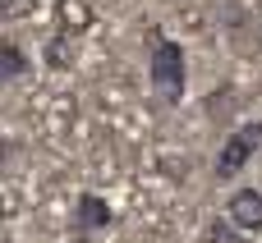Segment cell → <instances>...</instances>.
I'll return each instance as SVG.
<instances>
[{
  "mask_svg": "<svg viewBox=\"0 0 262 243\" xmlns=\"http://www.w3.org/2000/svg\"><path fill=\"white\" fill-rule=\"evenodd\" d=\"M23 74H28L23 46H18V41H0V87H5V83H18Z\"/></svg>",
  "mask_w": 262,
  "mask_h": 243,
  "instance_id": "5b68a950",
  "label": "cell"
},
{
  "mask_svg": "<svg viewBox=\"0 0 262 243\" xmlns=\"http://www.w3.org/2000/svg\"><path fill=\"white\" fill-rule=\"evenodd\" d=\"M239 234H258L262 230V193L258 188H235L226 198V211H221Z\"/></svg>",
  "mask_w": 262,
  "mask_h": 243,
  "instance_id": "3957f363",
  "label": "cell"
},
{
  "mask_svg": "<svg viewBox=\"0 0 262 243\" xmlns=\"http://www.w3.org/2000/svg\"><path fill=\"white\" fill-rule=\"evenodd\" d=\"M115 216H111V202L101 198V193H83L78 202H74V216H69V225L78 230V234H97V230H106Z\"/></svg>",
  "mask_w": 262,
  "mask_h": 243,
  "instance_id": "277c9868",
  "label": "cell"
},
{
  "mask_svg": "<svg viewBox=\"0 0 262 243\" xmlns=\"http://www.w3.org/2000/svg\"><path fill=\"white\" fill-rule=\"evenodd\" d=\"M203 239H207V243H244V234H239V230H235L226 216H216V221H207Z\"/></svg>",
  "mask_w": 262,
  "mask_h": 243,
  "instance_id": "52a82bcc",
  "label": "cell"
},
{
  "mask_svg": "<svg viewBox=\"0 0 262 243\" xmlns=\"http://www.w3.org/2000/svg\"><path fill=\"white\" fill-rule=\"evenodd\" d=\"M74 243H83V239H74Z\"/></svg>",
  "mask_w": 262,
  "mask_h": 243,
  "instance_id": "8fae6325",
  "label": "cell"
},
{
  "mask_svg": "<svg viewBox=\"0 0 262 243\" xmlns=\"http://www.w3.org/2000/svg\"><path fill=\"white\" fill-rule=\"evenodd\" d=\"M262 147V119H249V124H239L226 142H221V152H216V179H235L249 161H253V152Z\"/></svg>",
  "mask_w": 262,
  "mask_h": 243,
  "instance_id": "7a4b0ae2",
  "label": "cell"
},
{
  "mask_svg": "<svg viewBox=\"0 0 262 243\" xmlns=\"http://www.w3.org/2000/svg\"><path fill=\"white\" fill-rule=\"evenodd\" d=\"M46 64L51 69H69L74 64V32H60L46 41Z\"/></svg>",
  "mask_w": 262,
  "mask_h": 243,
  "instance_id": "8992f818",
  "label": "cell"
},
{
  "mask_svg": "<svg viewBox=\"0 0 262 243\" xmlns=\"http://www.w3.org/2000/svg\"><path fill=\"white\" fill-rule=\"evenodd\" d=\"M14 9H18V0H0V23H5V18L14 14Z\"/></svg>",
  "mask_w": 262,
  "mask_h": 243,
  "instance_id": "ba28073f",
  "label": "cell"
},
{
  "mask_svg": "<svg viewBox=\"0 0 262 243\" xmlns=\"http://www.w3.org/2000/svg\"><path fill=\"white\" fill-rule=\"evenodd\" d=\"M0 221H5V198H0Z\"/></svg>",
  "mask_w": 262,
  "mask_h": 243,
  "instance_id": "30bf717a",
  "label": "cell"
},
{
  "mask_svg": "<svg viewBox=\"0 0 262 243\" xmlns=\"http://www.w3.org/2000/svg\"><path fill=\"white\" fill-rule=\"evenodd\" d=\"M5 161H9V138L0 133V165H5Z\"/></svg>",
  "mask_w": 262,
  "mask_h": 243,
  "instance_id": "9c48e42d",
  "label": "cell"
},
{
  "mask_svg": "<svg viewBox=\"0 0 262 243\" xmlns=\"http://www.w3.org/2000/svg\"><path fill=\"white\" fill-rule=\"evenodd\" d=\"M147 78H152V92L157 101L166 106H180L184 92H189V60H184V46L175 37H161L152 32V60H147Z\"/></svg>",
  "mask_w": 262,
  "mask_h": 243,
  "instance_id": "6da1fadb",
  "label": "cell"
}]
</instances>
